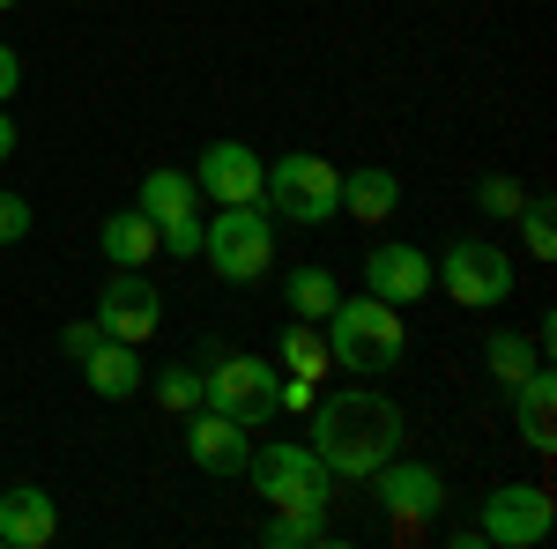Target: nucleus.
<instances>
[{
	"label": "nucleus",
	"mask_w": 557,
	"mask_h": 549,
	"mask_svg": "<svg viewBox=\"0 0 557 549\" xmlns=\"http://www.w3.org/2000/svg\"><path fill=\"white\" fill-rule=\"evenodd\" d=\"M320 335H327V357L357 372V379H380L401 364V349H409V327H401V304H386V297H343L327 320H320Z\"/></svg>",
	"instance_id": "obj_2"
},
{
	"label": "nucleus",
	"mask_w": 557,
	"mask_h": 549,
	"mask_svg": "<svg viewBox=\"0 0 557 549\" xmlns=\"http://www.w3.org/2000/svg\"><path fill=\"white\" fill-rule=\"evenodd\" d=\"M23 89V60H15V45H0V104Z\"/></svg>",
	"instance_id": "obj_28"
},
{
	"label": "nucleus",
	"mask_w": 557,
	"mask_h": 549,
	"mask_svg": "<svg viewBox=\"0 0 557 549\" xmlns=\"http://www.w3.org/2000/svg\"><path fill=\"white\" fill-rule=\"evenodd\" d=\"M186 461L201 467V475H246L253 461V438H246V423H231L223 409H186Z\"/></svg>",
	"instance_id": "obj_13"
},
{
	"label": "nucleus",
	"mask_w": 557,
	"mask_h": 549,
	"mask_svg": "<svg viewBox=\"0 0 557 549\" xmlns=\"http://www.w3.org/2000/svg\"><path fill=\"white\" fill-rule=\"evenodd\" d=\"M97 327L112 341H141L164 327V297H157V283L141 275V267H112V283H104V297H97Z\"/></svg>",
	"instance_id": "obj_11"
},
{
	"label": "nucleus",
	"mask_w": 557,
	"mask_h": 549,
	"mask_svg": "<svg viewBox=\"0 0 557 549\" xmlns=\"http://www.w3.org/2000/svg\"><path fill=\"white\" fill-rule=\"evenodd\" d=\"M253 490L268 498V512H327L335 506V475L312 446H253Z\"/></svg>",
	"instance_id": "obj_5"
},
{
	"label": "nucleus",
	"mask_w": 557,
	"mask_h": 549,
	"mask_svg": "<svg viewBox=\"0 0 557 549\" xmlns=\"http://www.w3.org/2000/svg\"><path fill=\"white\" fill-rule=\"evenodd\" d=\"M275 386H283L275 357H246V349H238V357H215L209 372H201V401L253 431V423L275 416Z\"/></svg>",
	"instance_id": "obj_7"
},
{
	"label": "nucleus",
	"mask_w": 557,
	"mask_h": 549,
	"mask_svg": "<svg viewBox=\"0 0 557 549\" xmlns=\"http://www.w3.org/2000/svg\"><path fill=\"white\" fill-rule=\"evenodd\" d=\"M97 246H104V260L112 267H149V260L164 253V238H157V223L141 209H120V215H104V230H97Z\"/></svg>",
	"instance_id": "obj_18"
},
{
	"label": "nucleus",
	"mask_w": 557,
	"mask_h": 549,
	"mask_svg": "<svg viewBox=\"0 0 557 549\" xmlns=\"http://www.w3.org/2000/svg\"><path fill=\"white\" fill-rule=\"evenodd\" d=\"M483 364H491V379H498V386H520L528 372H535V364H543V357H535V341H528V335L498 327V335L483 341Z\"/></svg>",
	"instance_id": "obj_23"
},
{
	"label": "nucleus",
	"mask_w": 557,
	"mask_h": 549,
	"mask_svg": "<svg viewBox=\"0 0 557 549\" xmlns=\"http://www.w3.org/2000/svg\"><path fill=\"white\" fill-rule=\"evenodd\" d=\"M312 453L343 483H372V467L401 453V409L380 386H343L312 401Z\"/></svg>",
	"instance_id": "obj_1"
},
{
	"label": "nucleus",
	"mask_w": 557,
	"mask_h": 549,
	"mask_svg": "<svg viewBox=\"0 0 557 549\" xmlns=\"http://www.w3.org/2000/svg\"><path fill=\"white\" fill-rule=\"evenodd\" d=\"M431 290H446L461 312H498L513 297V253L491 238H454L431 260Z\"/></svg>",
	"instance_id": "obj_4"
},
{
	"label": "nucleus",
	"mask_w": 557,
	"mask_h": 549,
	"mask_svg": "<svg viewBox=\"0 0 557 549\" xmlns=\"http://www.w3.org/2000/svg\"><path fill=\"white\" fill-rule=\"evenodd\" d=\"M141 215L157 223V238H164V253L172 260H194L201 253V186H194V171H172L157 164L149 178H141Z\"/></svg>",
	"instance_id": "obj_8"
},
{
	"label": "nucleus",
	"mask_w": 557,
	"mask_h": 549,
	"mask_svg": "<svg viewBox=\"0 0 557 549\" xmlns=\"http://www.w3.org/2000/svg\"><path fill=\"white\" fill-rule=\"evenodd\" d=\"M283 297H290V312L312 320V327L343 304V290H335V275H327V267H290V275H283Z\"/></svg>",
	"instance_id": "obj_20"
},
{
	"label": "nucleus",
	"mask_w": 557,
	"mask_h": 549,
	"mask_svg": "<svg viewBox=\"0 0 557 549\" xmlns=\"http://www.w3.org/2000/svg\"><path fill=\"white\" fill-rule=\"evenodd\" d=\"M104 335V327H97V320H75V327H67V335H60V349H67V357H83L89 341Z\"/></svg>",
	"instance_id": "obj_29"
},
{
	"label": "nucleus",
	"mask_w": 557,
	"mask_h": 549,
	"mask_svg": "<svg viewBox=\"0 0 557 549\" xmlns=\"http://www.w3.org/2000/svg\"><path fill=\"white\" fill-rule=\"evenodd\" d=\"M260 178H268V164H260V149H246V141H209L201 164H194V186H201V201H215V209H246V201L260 209Z\"/></svg>",
	"instance_id": "obj_12"
},
{
	"label": "nucleus",
	"mask_w": 557,
	"mask_h": 549,
	"mask_svg": "<svg viewBox=\"0 0 557 549\" xmlns=\"http://www.w3.org/2000/svg\"><path fill=\"white\" fill-rule=\"evenodd\" d=\"M343 209L357 215V223H386V215L401 209V178L386 164H357L343 171Z\"/></svg>",
	"instance_id": "obj_19"
},
{
	"label": "nucleus",
	"mask_w": 557,
	"mask_h": 549,
	"mask_svg": "<svg viewBox=\"0 0 557 549\" xmlns=\"http://www.w3.org/2000/svg\"><path fill=\"white\" fill-rule=\"evenodd\" d=\"M520 201H528V194H520V178H506V171H491V178L475 186V209L483 215H520Z\"/></svg>",
	"instance_id": "obj_26"
},
{
	"label": "nucleus",
	"mask_w": 557,
	"mask_h": 549,
	"mask_svg": "<svg viewBox=\"0 0 557 549\" xmlns=\"http://www.w3.org/2000/svg\"><path fill=\"white\" fill-rule=\"evenodd\" d=\"M201 260H209L223 283H260L268 260H275V230H268V209H215L201 223Z\"/></svg>",
	"instance_id": "obj_6"
},
{
	"label": "nucleus",
	"mask_w": 557,
	"mask_h": 549,
	"mask_svg": "<svg viewBox=\"0 0 557 549\" xmlns=\"http://www.w3.org/2000/svg\"><path fill=\"white\" fill-rule=\"evenodd\" d=\"M364 290L386 297V304H417V297H431V253L424 246H372L364 253Z\"/></svg>",
	"instance_id": "obj_14"
},
{
	"label": "nucleus",
	"mask_w": 557,
	"mask_h": 549,
	"mask_svg": "<svg viewBox=\"0 0 557 549\" xmlns=\"http://www.w3.org/2000/svg\"><path fill=\"white\" fill-rule=\"evenodd\" d=\"M520 246H528V260H550V253H557L550 201H520Z\"/></svg>",
	"instance_id": "obj_24"
},
{
	"label": "nucleus",
	"mask_w": 557,
	"mask_h": 549,
	"mask_svg": "<svg viewBox=\"0 0 557 549\" xmlns=\"http://www.w3.org/2000/svg\"><path fill=\"white\" fill-rule=\"evenodd\" d=\"M75 364H83V379H89L97 401H134L141 379H149V372H141V349H134V341H112V335H97Z\"/></svg>",
	"instance_id": "obj_15"
},
{
	"label": "nucleus",
	"mask_w": 557,
	"mask_h": 549,
	"mask_svg": "<svg viewBox=\"0 0 557 549\" xmlns=\"http://www.w3.org/2000/svg\"><path fill=\"white\" fill-rule=\"evenodd\" d=\"M335 357H327V335L312 327V320H298L290 335H283V349H275V372H298V379H320Z\"/></svg>",
	"instance_id": "obj_22"
},
{
	"label": "nucleus",
	"mask_w": 557,
	"mask_h": 549,
	"mask_svg": "<svg viewBox=\"0 0 557 549\" xmlns=\"http://www.w3.org/2000/svg\"><path fill=\"white\" fill-rule=\"evenodd\" d=\"M23 238H30V201L0 194V246H23Z\"/></svg>",
	"instance_id": "obj_27"
},
{
	"label": "nucleus",
	"mask_w": 557,
	"mask_h": 549,
	"mask_svg": "<svg viewBox=\"0 0 557 549\" xmlns=\"http://www.w3.org/2000/svg\"><path fill=\"white\" fill-rule=\"evenodd\" d=\"M15 157V120H8V104H0V164Z\"/></svg>",
	"instance_id": "obj_30"
},
{
	"label": "nucleus",
	"mask_w": 557,
	"mask_h": 549,
	"mask_svg": "<svg viewBox=\"0 0 557 549\" xmlns=\"http://www.w3.org/2000/svg\"><path fill=\"white\" fill-rule=\"evenodd\" d=\"M506 401H513L520 438H528L535 453H550V446H557V372H550V364H535L520 386H506Z\"/></svg>",
	"instance_id": "obj_17"
},
{
	"label": "nucleus",
	"mask_w": 557,
	"mask_h": 549,
	"mask_svg": "<svg viewBox=\"0 0 557 549\" xmlns=\"http://www.w3.org/2000/svg\"><path fill=\"white\" fill-rule=\"evenodd\" d=\"M260 209H275L283 223L320 230V223L343 215V171L327 164V157H312V149H290V157H275L268 178H260Z\"/></svg>",
	"instance_id": "obj_3"
},
{
	"label": "nucleus",
	"mask_w": 557,
	"mask_h": 549,
	"mask_svg": "<svg viewBox=\"0 0 557 549\" xmlns=\"http://www.w3.org/2000/svg\"><path fill=\"white\" fill-rule=\"evenodd\" d=\"M0 8H15V0H0Z\"/></svg>",
	"instance_id": "obj_31"
},
{
	"label": "nucleus",
	"mask_w": 557,
	"mask_h": 549,
	"mask_svg": "<svg viewBox=\"0 0 557 549\" xmlns=\"http://www.w3.org/2000/svg\"><path fill=\"white\" fill-rule=\"evenodd\" d=\"M550 520H557V506H550V490L543 483H498L491 498H483V542H498V549H535L543 535H550Z\"/></svg>",
	"instance_id": "obj_9"
},
{
	"label": "nucleus",
	"mask_w": 557,
	"mask_h": 549,
	"mask_svg": "<svg viewBox=\"0 0 557 549\" xmlns=\"http://www.w3.org/2000/svg\"><path fill=\"white\" fill-rule=\"evenodd\" d=\"M52 535H60V506L45 498L38 483L0 490V542H8V549H45Z\"/></svg>",
	"instance_id": "obj_16"
},
{
	"label": "nucleus",
	"mask_w": 557,
	"mask_h": 549,
	"mask_svg": "<svg viewBox=\"0 0 557 549\" xmlns=\"http://www.w3.org/2000/svg\"><path fill=\"white\" fill-rule=\"evenodd\" d=\"M157 401L178 409V416L201 409V372H194V364H164V372H157Z\"/></svg>",
	"instance_id": "obj_25"
},
{
	"label": "nucleus",
	"mask_w": 557,
	"mask_h": 549,
	"mask_svg": "<svg viewBox=\"0 0 557 549\" xmlns=\"http://www.w3.org/2000/svg\"><path fill=\"white\" fill-rule=\"evenodd\" d=\"M260 542H268V549H327V542H335V527H327V512H268Z\"/></svg>",
	"instance_id": "obj_21"
},
{
	"label": "nucleus",
	"mask_w": 557,
	"mask_h": 549,
	"mask_svg": "<svg viewBox=\"0 0 557 549\" xmlns=\"http://www.w3.org/2000/svg\"><path fill=\"white\" fill-rule=\"evenodd\" d=\"M372 483H380V506L394 520V535H417L424 520L446 512V475L431 461H386V467H372Z\"/></svg>",
	"instance_id": "obj_10"
}]
</instances>
